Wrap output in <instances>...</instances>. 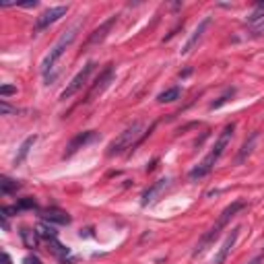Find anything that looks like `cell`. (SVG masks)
Returning a JSON list of instances; mask_svg holds the SVG:
<instances>
[{"instance_id":"1","label":"cell","mask_w":264,"mask_h":264,"mask_svg":"<svg viewBox=\"0 0 264 264\" xmlns=\"http://www.w3.org/2000/svg\"><path fill=\"white\" fill-rule=\"evenodd\" d=\"M234 130H236V124L231 122V124H227V126L221 130V134H219V138H217V143H215V147H213V151L207 155V157L200 161L192 172H190V182H198V180H203V178H207L211 172H213V167H215V163L221 159V155L225 153V149L229 147V143H231V138H234Z\"/></svg>"},{"instance_id":"22","label":"cell","mask_w":264,"mask_h":264,"mask_svg":"<svg viewBox=\"0 0 264 264\" xmlns=\"http://www.w3.org/2000/svg\"><path fill=\"white\" fill-rule=\"evenodd\" d=\"M264 19V2H258L256 6H254V10L250 12V17H248V23L250 25H256V23H260Z\"/></svg>"},{"instance_id":"3","label":"cell","mask_w":264,"mask_h":264,"mask_svg":"<svg viewBox=\"0 0 264 264\" xmlns=\"http://www.w3.org/2000/svg\"><path fill=\"white\" fill-rule=\"evenodd\" d=\"M246 209V203H244V200H236V203H231L223 213H221V217H219V219H217V223L207 231V234L203 236V238H200L198 240V244H196V248H194V252H192V256L194 258H198V256H203L207 250H209V246H213L215 244V240L217 238H219L221 236V231L229 225V221L231 219H234V217L240 213V211H244Z\"/></svg>"},{"instance_id":"29","label":"cell","mask_w":264,"mask_h":264,"mask_svg":"<svg viewBox=\"0 0 264 264\" xmlns=\"http://www.w3.org/2000/svg\"><path fill=\"white\" fill-rule=\"evenodd\" d=\"M262 256H264V252H262Z\"/></svg>"},{"instance_id":"4","label":"cell","mask_w":264,"mask_h":264,"mask_svg":"<svg viewBox=\"0 0 264 264\" xmlns=\"http://www.w3.org/2000/svg\"><path fill=\"white\" fill-rule=\"evenodd\" d=\"M151 128H153V126H151ZM151 128H149L147 132H151ZM147 132H145V124H143V122L130 124V126H128L126 130H122L120 136L114 138L112 145L107 147V155H110V157H116V155H122V153H126V151H130V149H134V147L147 136Z\"/></svg>"},{"instance_id":"27","label":"cell","mask_w":264,"mask_h":264,"mask_svg":"<svg viewBox=\"0 0 264 264\" xmlns=\"http://www.w3.org/2000/svg\"><path fill=\"white\" fill-rule=\"evenodd\" d=\"M262 260H264V256L260 254V256H256V258H252V260H250V262H248V264H260Z\"/></svg>"},{"instance_id":"14","label":"cell","mask_w":264,"mask_h":264,"mask_svg":"<svg viewBox=\"0 0 264 264\" xmlns=\"http://www.w3.org/2000/svg\"><path fill=\"white\" fill-rule=\"evenodd\" d=\"M35 141H37V136H35V134H33V136H27L25 141H23V145L19 147V153H17V157H14V161H12V163L17 165V167H19V165H21V163H23V161L27 159V155H29V151H31V149H33Z\"/></svg>"},{"instance_id":"18","label":"cell","mask_w":264,"mask_h":264,"mask_svg":"<svg viewBox=\"0 0 264 264\" xmlns=\"http://www.w3.org/2000/svg\"><path fill=\"white\" fill-rule=\"evenodd\" d=\"M21 188L19 182H14L6 176H2V180H0V192H2L4 196H10V194H17V190Z\"/></svg>"},{"instance_id":"13","label":"cell","mask_w":264,"mask_h":264,"mask_svg":"<svg viewBox=\"0 0 264 264\" xmlns=\"http://www.w3.org/2000/svg\"><path fill=\"white\" fill-rule=\"evenodd\" d=\"M39 217H41V221H45V223H58V225H68L70 223L68 213L60 211V209H45V211H41Z\"/></svg>"},{"instance_id":"10","label":"cell","mask_w":264,"mask_h":264,"mask_svg":"<svg viewBox=\"0 0 264 264\" xmlns=\"http://www.w3.org/2000/svg\"><path fill=\"white\" fill-rule=\"evenodd\" d=\"M209 25H211V17H205L203 21H200V23H198V27L194 29V33L190 35V39H188V41H186V43H184V48L180 50V52H182V56H186V54H190V52H192V50L196 48V45L200 43V39H203V35H205V31L209 29Z\"/></svg>"},{"instance_id":"21","label":"cell","mask_w":264,"mask_h":264,"mask_svg":"<svg viewBox=\"0 0 264 264\" xmlns=\"http://www.w3.org/2000/svg\"><path fill=\"white\" fill-rule=\"evenodd\" d=\"M50 244V250H52V254L54 256H58L62 262H64V258L70 254V250H68V248L66 246H62V244H58V240H54V242H48Z\"/></svg>"},{"instance_id":"7","label":"cell","mask_w":264,"mask_h":264,"mask_svg":"<svg viewBox=\"0 0 264 264\" xmlns=\"http://www.w3.org/2000/svg\"><path fill=\"white\" fill-rule=\"evenodd\" d=\"M68 12V6H54V8H48L45 12H41L37 21H35V33H39V31L48 29L52 23H56L58 19H62L64 14Z\"/></svg>"},{"instance_id":"12","label":"cell","mask_w":264,"mask_h":264,"mask_svg":"<svg viewBox=\"0 0 264 264\" xmlns=\"http://www.w3.org/2000/svg\"><path fill=\"white\" fill-rule=\"evenodd\" d=\"M169 184H172V180H167V178H163V180H157L155 182L151 188H147L145 192H143V196H141V205L143 207H149L151 203H155L157 200V196L165 190V188H169Z\"/></svg>"},{"instance_id":"20","label":"cell","mask_w":264,"mask_h":264,"mask_svg":"<svg viewBox=\"0 0 264 264\" xmlns=\"http://www.w3.org/2000/svg\"><path fill=\"white\" fill-rule=\"evenodd\" d=\"M236 95V89L234 87H231V89H227L225 93H223V95L219 97V99H217V101H213L211 105H209V110H219V107H223L225 103H229L231 101V97H234Z\"/></svg>"},{"instance_id":"15","label":"cell","mask_w":264,"mask_h":264,"mask_svg":"<svg viewBox=\"0 0 264 264\" xmlns=\"http://www.w3.org/2000/svg\"><path fill=\"white\" fill-rule=\"evenodd\" d=\"M256 141H258V132H252L250 134V138L242 145V149H240V155H238V159H236V163L240 165V163H244L248 157H250V153L254 151V145H256Z\"/></svg>"},{"instance_id":"28","label":"cell","mask_w":264,"mask_h":264,"mask_svg":"<svg viewBox=\"0 0 264 264\" xmlns=\"http://www.w3.org/2000/svg\"><path fill=\"white\" fill-rule=\"evenodd\" d=\"M2 264H10V256H8L6 252L2 254Z\"/></svg>"},{"instance_id":"19","label":"cell","mask_w":264,"mask_h":264,"mask_svg":"<svg viewBox=\"0 0 264 264\" xmlns=\"http://www.w3.org/2000/svg\"><path fill=\"white\" fill-rule=\"evenodd\" d=\"M180 95H182L180 87H172V89L161 91L159 95H157V101H159V103H172V101H178V99H180Z\"/></svg>"},{"instance_id":"23","label":"cell","mask_w":264,"mask_h":264,"mask_svg":"<svg viewBox=\"0 0 264 264\" xmlns=\"http://www.w3.org/2000/svg\"><path fill=\"white\" fill-rule=\"evenodd\" d=\"M17 207H19V211H33V209H37V203L33 198H21Z\"/></svg>"},{"instance_id":"26","label":"cell","mask_w":264,"mask_h":264,"mask_svg":"<svg viewBox=\"0 0 264 264\" xmlns=\"http://www.w3.org/2000/svg\"><path fill=\"white\" fill-rule=\"evenodd\" d=\"M23 264H41V260H39L35 254H33V256H27V258L23 260Z\"/></svg>"},{"instance_id":"16","label":"cell","mask_w":264,"mask_h":264,"mask_svg":"<svg viewBox=\"0 0 264 264\" xmlns=\"http://www.w3.org/2000/svg\"><path fill=\"white\" fill-rule=\"evenodd\" d=\"M19 236H21L25 248H29V250L37 248V244H39V240H41V238L37 236V231H31L29 227H21V229H19Z\"/></svg>"},{"instance_id":"5","label":"cell","mask_w":264,"mask_h":264,"mask_svg":"<svg viewBox=\"0 0 264 264\" xmlns=\"http://www.w3.org/2000/svg\"><path fill=\"white\" fill-rule=\"evenodd\" d=\"M95 66H97L95 62H93V60H89L87 64H85V66H83L79 72H76V74L72 76V81L66 85V89L60 93V99H70L72 95H76V93H79V91H81V89L87 85L89 76L93 74V70H95Z\"/></svg>"},{"instance_id":"2","label":"cell","mask_w":264,"mask_h":264,"mask_svg":"<svg viewBox=\"0 0 264 264\" xmlns=\"http://www.w3.org/2000/svg\"><path fill=\"white\" fill-rule=\"evenodd\" d=\"M79 29H81V25H74V27L66 29L64 33L60 35V39L52 45L50 54L43 58V62H41V74H43L45 85H52L54 79L58 76V72H56V62H58V60L62 58V54H64V52L70 48V45H72V41L76 39V33H79Z\"/></svg>"},{"instance_id":"11","label":"cell","mask_w":264,"mask_h":264,"mask_svg":"<svg viewBox=\"0 0 264 264\" xmlns=\"http://www.w3.org/2000/svg\"><path fill=\"white\" fill-rule=\"evenodd\" d=\"M238 238H240V227H234V229H231V234L225 238V242L221 244V248H219V252H217L213 264H223V262L227 260V256L231 254V250H234V246H236Z\"/></svg>"},{"instance_id":"17","label":"cell","mask_w":264,"mask_h":264,"mask_svg":"<svg viewBox=\"0 0 264 264\" xmlns=\"http://www.w3.org/2000/svg\"><path fill=\"white\" fill-rule=\"evenodd\" d=\"M37 236L41 238V240H48V242H54V240H58V234H56V229H54V225L52 223H45V221H41L39 225H37Z\"/></svg>"},{"instance_id":"25","label":"cell","mask_w":264,"mask_h":264,"mask_svg":"<svg viewBox=\"0 0 264 264\" xmlns=\"http://www.w3.org/2000/svg\"><path fill=\"white\" fill-rule=\"evenodd\" d=\"M10 112H14V110L6 103V99H0V114H2V116H8Z\"/></svg>"},{"instance_id":"6","label":"cell","mask_w":264,"mask_h":264,"mask_svg":"<svg viewBox=\"0 0 264 264\" xmlns=\"http://www.w3.org/2000/svg\"><path fill=\"white\" fill-rule=\"evenodd\" d=\"M114 81V64H107L101 72H99V76L95 79V85H93L91 89H89V93H87V97H85V103H89V101H93L97 95H101V93L110 87V83Z\"/></svg>"},{"instance_id":"8","label":"cell","mask_w":264,"mask_h":264,"mask_svg":"<svg viewBox=\"0 0 264 264\" xmlns=\"http://www.w3.org/2000/svg\"><path fill=\"white\" fill-rule=\"evenodd\" d=\"M118 23V14H112L110 19H107L105 23H101L93 33L89 35V39H87V43H85V48H91V45H99L107 35H110V31H112V27Z\"/></svg>"},{"instance_id":"24","label":"cell","mask_w":264,"mask_h":264,"mask_svg":"<svg viewBox=\"0 0 264 264\" xmlns=\"http://www.w3.org/2000/svg\"><path fill=\"white\" fill-rule=\"evenodd\" d=\"M14 93H17V87H12V85H2V87H0V95H2V97L14 95Z\"/></svg>"},{"instance_id":"9","label":"cell","mask_w":264,"mask_h":264,"mask_svg":"<svg viewBox=\"0 0 264 264\" xmlns=\"http://www.w3.org/2000/svg\"><path fill=\"white\" fill-rule=\"evenodd\" d=\"M97 138V132H93V130H87V132H81V134H76L72 141L68 143V147H66V151H64V159L66 157H72V155L76 153V151H81L83 147H87L89 143H93Z\"/></svg>"}]
</instances>
